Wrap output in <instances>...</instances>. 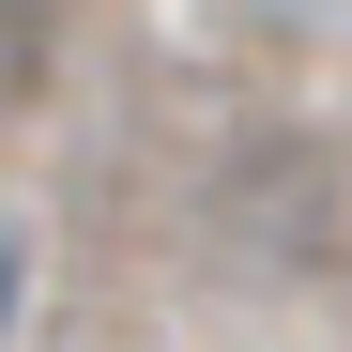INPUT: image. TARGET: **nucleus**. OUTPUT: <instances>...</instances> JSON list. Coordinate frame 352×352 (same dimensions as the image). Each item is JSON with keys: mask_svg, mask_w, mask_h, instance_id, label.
Here are the masks:
<instances>
[{"mask_svg": "<svg viewBox=\"0 0 352 352\" xmlns=\"http://www.w3.org/2000/svg\"><path fill=\"white\" fill-rule=\"evenodd\" d=\"M0 337H16V245H0Z\"/></svg>", "mask_w": 352, "mask_h": 352, "instance_id": "nucleus-2", "label": "nucleus"}, {"mask_svg": "<svg viewBox=\"0 0 352 352\" xmlns=\"http://www.w3.org/2000/svg\"><path fill=\"white\" fill-rule=\"evenodd\" d=\"M46 77V0H0V107H31Z\"/></svg>", "mask_w": 352, "mask_h": 352, "instance_id": "nucleus-1", "label": "nucleus"}]
</instances>
